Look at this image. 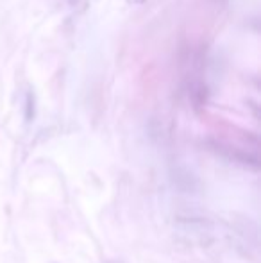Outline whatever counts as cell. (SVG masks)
<instances>
[{"label":"cell","mask_w":261,"mask_h":263,"mask_svg":"<svg viewBox=\"0 0 261 263\" xmlns=\"http://www.w3.org/2000/svg\"><path fill=\"white\" fill-rule=\"evenodd\" d=\"M170 181L179 192H185V194H195L198 188V179L195 174L190 172L185 166H175L170 172Z\"/></svg>","instance_id":"6da1fadb"}]
</instances>
